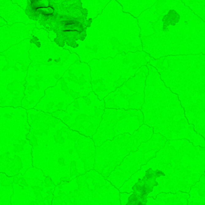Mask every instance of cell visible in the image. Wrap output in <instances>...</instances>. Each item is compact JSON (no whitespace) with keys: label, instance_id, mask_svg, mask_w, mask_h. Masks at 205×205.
<instances>
[{"label":"cell","instance_id":"obj_1","mask_svg":"<svg viewBox=\"0 0 205 205\" xmlns=\"http://www.w3.org/2000/svg\"><path fill=\"white\" fill-rule=\"evenodd\" d=\"M137 20L142 51L152 58L205 54V22L182 0H159Z\"/></svg>","mask_w":205,"mask_h":205},{"label":"cell","instance_id":"obj_2","mask_svg":"<svg viewBox=\"0 0 205 205\" xmlns=\"http://www.w3.org/2000/svg\"><path fill=\"white\" fill-rule=\"evenodd\" d=\"M205 172V147L187 139L167 140L165 146L119 189L142 198L161 193H189Z\"/></svg>","mask_w":205,"mask_h":205},{"label":"cell","instance_id":"obj_3","mask_svg":"<svg viewBox=\"0 0 205 205\" xmlns=\"http://www.w3.org/2000/svg\"><path fill=\"white\" fill-rule=\"evenodd\" d=\"M51 120L32 119L28 139L32 147V167L41 170L57 186L87 172L77 149L81 135L56 117Z\"/></svg>","mask_w":205,"mask_h":205},{"label":"cell","instance_id":"obj_4","mask_svg":"<svg viewBox=\"0 0 205 205\" xmlns=\"http://www.w3.org/2000/svg\"><path fill=\"white\" fill-rule=\"evenodd\" d=\"M149 63L178 96L189 124L205 139V54L151 57Z\"/></svg>","mask_w":205,"mask_h":205},{"label":"cell","instance_id":"obj_5","mask_svg":"<svg viewBox=\"0 0 205 205\" xmlns=\"http://www.w3.org/2000/svg\"><path fill=\"white\" fill-rule=\"evenodd\" d=\"M144 104L142 111L144 124L167 140L187 139L195 146L205 147V139L189 124L178 96L164 83L157 70L149 63Z\"/></svg>","mask_w":205,"mask_h":205},{"label":"cell","instance_id":"obj_6","mask_svg":"<svg viewBox=\"0 0 205 205\" xmlns=\"http://www.w3.org/2000/svg\"><path fill=\"white\" fill-rule=\"evenodd\" d=\"M51 205H121L120 192L92 170L56 186Z\"/></svg>","mask_w":205,"mask_h":205},{"label":"cell","instance_id":"obj_7","mask_svg":"<svg viewBox=\"0 0 205 205\" xmlns=\"http://www.w3.org/2000/svg\"><path fill=\"white\" fill-rule=\"evenodd\" d=\"M154 129L143 125L132 135L125 134L96 147L94 170L106 179L131 152L153 136Z\"/></svg>","mask_w":205,"mask_h":205},{"label":"cell","instance_id":"obj_8","mask_svg":"<svg viewBox=\"0 0 205 205\" xmlns=\"http://www.w3.org/2000/svg\"><path fill=\"white\" fill-rule=\"evenodd\" d=\"M12 205H51L55 185L40 169L32 167L13 177Z\"/></svg>","mask_w":205,"mask_h":205},{"label":"cell","instance_id":"obj_9","mask_svg":"<svg viewBox=\"0 0 205 205\" xmlns=\"http://www.w3.org/2000/svg\"><path fill=\"white\" fill-rule=\"evenodd\" d=\"M112 111L113 116H111L108 109L105 110L100 126L92 137L96 147L120 135H132L144 125L142 110L113 109Z\"/></svg>","mask_w":205,"mask_h":205},{"label":"cell","instance_id":"obj_10","mask_svg":"<svg viewBox=\"0 0 205 205\" xmlns=\"http://www.w3.org/2000/svg\"><path fill=\"white\" fill-rule=\"evenodd\" d=\"M167 140L159 134H154L147 142H142L138 150L131 152L107 177V180L119 189L130 177L151 159L155 157Z\"/></svg>","mask_w":205,"mask_h":205},{"label":"cell","instance_id":"obj_11","mask_svg":"<svg viewBox=\"0 0 205 205\" xmlns=\"http://www.w3.org/2000/svg\"><path fill=\"white\" fill-rule=\"evenodd\" d=\"M149 73L147 66H142L134 77L113 92V109L142 110Z\"/></svg>","mask_w":205,"mask_h":205},{"label":"cell","instance_id":"obj_12","mask_svg":"<svg viewBox=\"0 0 205 205\" xmlns=\"http://www.w3.org/2000/svg\"><path fill=\"white\" fill-rule=\"evenodd\" d=\"M189 196L188 193L182 192L176 194L161 193L155 198L140 199L134 205H187Z\"/></svg>","mask_w":205,"mask_h":205},{"label":"cell","instance_id":"obj_13","mask_svg":"<svg viewBox=\"0 0 205 205\" xmlns=\"http://www.w3.org/2000/svg\"><path fill=\"white\" fill-rule=\"evenodd\" d=\"M157 0H125L118 1L122 6L123 11L135 18H138L144 12L152 7Z\"/></svg>","mask_w":205,"mask_h":205},{"label":"cell","instance_id":"obj_14","mask_svg":"<svg viewBox=\"0 0 205 205\" xmlns=\"http://www.w3.org/2000/svg\"><path fill=\"white\" fill-rule=\"evenodd\" d=\"M0 205H11V197L13 194L12 184L13 177H9L6 174H0Z\"/></svg>","mask_w":205,"mask_h":205},{"label":"cell","instance_id":"obj_15","mask_svg":"<svg viewBox=\"0 0 205 205\" xmlns=\"http://www.w3.org/2000/svg\"><path fill=\"white\" fill-rule=\"evenodd\" d=\"M187 205H205V176L194 185L189 192Z\"/></svg>","mask_w":205,"mask_h":205},{"label":"cell","instance_id":"obj_16","mask_svg":"<svg viewBox=\"0 0 205 205\" xmlns=\"http://www.w3.org/2000/svg\"><path fill=\"white\" fill-rule=\"evenodd\" d=\"M186 6L205 22V0H182Z\"/></svg>","mask_w":205,"mask_h":205},{"label":"cell","instance_id":"obj_17","mask_svg":"<svg viewBox=\"0 0 205 205\" xmlns=\"http://www.w3.org/2000/svg\"><path fill=\"white\" fill-rule=\"evenodd\" d=\"M204 175L205 176V174H204Z\"/></svg>","mask_w":205,"mask_h":205}]
</instances>
